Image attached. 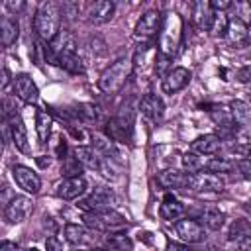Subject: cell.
<instances>
[{"label":"cell","mask_w":251,"mask_h":251,"mask_svg":"<svg viewBox=\"0 0 251 251\" xmlns=\"http://www.w3.org/2000/svg\"><path fill=\"white\" fill-rule=\"evenodd\" d=\"M25 251H37V249H25Z\"/></svg>","instance_id":"cell-52"},{"label":"cell","mask_w":251,"mask_h":251,"mask_svg":"<svg viewBox=\"0 0 251 251\" xmlns=\"http://www.w3.org/2000/svg\"><path fill=\"white\" fill-rule=\"evenodd\" d=\"M227 22H229V18L226 14L214 12V18H212V24H210V29L208 31L214 37H224L226 35V29H227Z\"/></svg>","instance_id":"cell-37"},{"label":"cell","mask_w":251,"mask_h":251,"mask_svg":"<svg viewBox=\"0 0 251 251\" xmlns=\"http://www.w3.org/2000/svg\"><path fill=\"white\" fill-rule=\"evenodd\" d=\"M82 251H108V249H82Z\"/></svg>","instance_id":"cell-51"},{"label":"cell","mask_w":251,"mask_h":251,"mask_svg":"<svg viewBox=\"0 0 251 251\" xmlns=\"http://www.w3.org/2000/svg\"><path fill=\"white\" fill-rule=\"evenodd\" d=\"M75 114L82 122H86V124H98V122H102V112L94 104H78L76 110H75Z\"/></svg>","instance_id":"cell-33"},{"label":"cell","mask_w":251,"mask_h":251,"mask_svg":"<svg viewBox=\"0 0 251 251\" xmlns=\"http://www.w3.org/2000/svg\"><path fill=\"white\" fill-rule=\"evenodd\" d=\"M226 37L233 43V45H245L249 39V27L241 18H229L227 22V29H226Z\"/></svg>","instance_id":"cell-22"},{"label":"cell","mask_w":251,"mask_h":251,"mask_svg":"<svg viewBox=\"0 0 251 251\" xmlns=\"http://www.w3.org/2000/svg\"><path fill=\"white\" fill-rule=\"evenodd\" d=\"M139 110H141V114H143L149 122L157 124V122L163 120L165 104H163V100H161L157 94H145V96L141 98V102H139Z\"/></svg>","instance_id":"cell-20"},{"label":"cell","mask_w":251,"mask_h":251,"mask_svg":"<svg viewBox=\"0 0 251 251\" xmlns=\"http://www.w3.org/2000/svg\"><path fill=\"white\" fill-rule=\"evenodd\" d=\"M2 116H4V120L8 124V129H10V135H12V141H14L16 149H20L22 153H29L27 131H25L24 120H22L18 108L14 106L12 98H4V102H2Z\"/></svg>","instance_id":"cell-4"},{"label":"cell","mask_w":251,"mask_h":251,"mask_svg":"<svg viewBox=\"0 0 251 251\" xmlns=\"http://www.w3.org/2000/svg\"><path fill=\"white\" fill-rule=\"evenodd\" d=\"M167 251H192L188 245H182V243H176V241H169L167 243Z\"/></svg>","instance_id":"cell-46"},{"label":"cell","mask_w":251,"mask_h":251,"mask_svg":"<svg viewBox=\"0 0 251 251\" xmlns=\"http://www.w3.org/2000/svg\"><path fill=\"white\" fill-rule=\"evenodd\" d=\"M20 35V24L14 16H0V43L10 47Z\"/></svg>","instance_id":"cell-24"},{"label":"cell","mask_w":251,"mask_h":251,"mask_svg":"<svg viewBox=\"0 0 251 251\" xmlns=\"http://www.w3.org/2000/svg\"><path fill=\"white\" fill-rule=\"evenodd\" d=\"M51 126H53V120L47 112L43 110H37L35 114V129H37V137L41 143H47L49 135H51Z\"/></svg>","instance_id":"cell-29"},{"label":"cell","mask_w":251,"mask_h":251,"mask_svg":"<svg viewBox=\"0 0 251 251\" xmlns=\"http://www.w3.org/2000/svg\"><path fill=\"white\" fill-rule=\"evenodd\" d=\"M55 67H61L73 75H80L84 73V65H82V59L76 55V53H69V55H61L57 59V65Z\"/></svg>","instance_id":"cell-31"},{"label":"cell","mask_w":251,"mask_h":251,"mask_svg":"<svg viewBox=\"0 0 251 251\" xmlns=\"http://www.w3.org/2000/svg\"><path fill=\"white\" fill-rule=\"evenodd\" d=\"M175 229H176V235L186 243H198L204 239V226L196 220H190V218L176 220Z\"/></svg>","instance_id":"cell-18"},{"label":"cell","mask_w":251,"mask_h":251,"mask_svg":"<svg viewBox=\"0 0 251 251\" xmlns=\"http://www.w3.org/2000/svg\"><path fill=\"white\" fill-rule=\"evenodd\" d=\"M0 251H18V245L10 239H2L0 241Z\"/></svg>","instance_id":"cell-47"},{"label":"cell","mask_w":251,"mask_h":251,"mask_svg":"<svg viewBox=\"0 0 251 251\" xmlns=\"http://www.w3.org/2000/svg\"><path fill=\"white\" fill-rule=\"evenodd\" d=\"M159 25H161V12L159 10H147L135 24L133 35L141 41L151 39L153 35L159 33Z\"/></svg>","instance_id":"cell-13"},{"label":"cell","mask_w":251,"mask_h":251,"mask_svg":"<svg viewBox=\"0 0 251 251\" xmlns=\"http://www.w3.org/2000/svg\"><path fill=\"white\" fill-rule=\"evenodd\" d=\"M8 82H10V73H8V69L2 67V69H0V90H2Z\"/></svg>","instance_id":"cell-48"},{"label":"cell","mask_w":251,"mask_h":251,"mask_svg":"<svg viewBox=\"0 0 251 251\" xmlns=\"http://www.w3.org/2000/svg\"><path fill=\"white\" fill-rule=\"evenodd\" d=\"M249 239V224L245 220H235L229 227V241H243Z\"/></svg>","instance_id":"cell-38"},{"label":"cell","mask_w":251,"mask_h":251,"mask_svg":"<svg viewBox=\"0 0 251 251\" xmlns=\"http://www.w3.org/2000/svg\"><path fill=\"white\" fill-rule=\"evenodd\" d=\"M180 43H182V18L175 10H167L161 16L157 53L171 59L178 53Z\"/></svg>","instance_id":"cell-1"},{"label":"cell","mask_w":251,"mask_h":251,"mask_svg":"<svg viewBox=\"0 0 251 251\" xmlns=\"http://www.w3.org/2000/svg\"><path fill=\"white\" fill-rule=\"evenodd\" d=\"M220 149H222V137L216 133H204L196 137L190 145V151L198 155H216Z\"/></svg>","instance_id":"cell-21"},{"label":"cell","mask_w":251,"mask_h":251,"mask_svg":"<svg viewBox=\"0 0 251 251\" xmlns=\"http://www.w3.org/2000/svg\"><path fill=\"white\" fill-rule=\"evenodd\" d=\"M212 18H214V12L208 6V2L198 0V2L192 4V22H194V25L198 29H210Z\"/></svg>","instance_id":"cell-27"},{"label":"cell","mask_w":251,"mask_h":251,"mask_svg":"<svg viewBox=\"0 0 251 251\" xmlns=\"http://www.w3.org/2000/svg\"><path fill=\"white\" fill-rule=\"evenodd\" d=\"M182 167L188 171V173H198V171H204L206 169V159L198 153H192V151H186L182 155Z\"/></svg>","instance_id":"cell-36"},{"label":"cell","mask_w":251,"mask_h":251,"mask_svg":"<svg viewBox=\"0 0 251 251\" xmlns=\"http://www.w3.org/2000/svg\"><path fill=\"white\" fill-rule=\"evenodd\" d=\"M59 10H61V18L75 20L80 12V6L76 2H63V4H59Z\"/></svg>","instance_id":"cell-40"},{"label":"cell","mask_w":251,"mask_h":251,"mask_svg":"<svg viewBox=\"0 0 251 251\" xmlns=\"http://www.w3.org/2000/svg\"><path fill=\"white\" fill-rule=\"evenodd\" d=\"M108 251H133V241L126 233H112L104 237Z\"/></svg>","instance_id":"cell-30"},{"label":"cell","mask_w":251,"mask_h":251,"mask_svg":"<svg viewBox=\"0 0 251 251\" xmlns=\"http://www.w3.org/2000/svg\"><path fill=\"white\" fill-rule=\"evenodd\" d=\"M90 139H92V147L98 151V153H102L106 159H116V157H120V153H118V147L114 145V141L112 139H108L106 135H100V133H92L90 135Z\"/></svg>","instance_id":"cell-28"},{"label":"cell","mask_w":251,"mask_h":251,"mask_svg":"<svg viewBox=\"0 0 251 251\" xmlns=\"http://www.w3.org/2000/svg\"><path fill=\"white\" fill-rule=\"evenodd\" d=\"M186 178H188V173H180L176 169H167V171H161L157 175L159 184L165 186V188H180V190H184L186 188Z\"/></svg>","instance_id":"cell-26"},{"label":"cell","mask_w":251,"mask_h":251,"mask_svg":"<svg viewBox=\"0 0 251 251\" xmlns=\"http://www.w3.org/2000/svg\"><path fill=\"white\" fill-rule=\"evenodd\" d=\"M159 214L167 222H176V220H180L184 216V204L180 200H176L173 194H167L163 198V202H161Z\"/></svg>","instance_id":"cell-23"},{"label":"cell","mask_w":251,"mask_h":251,"mask_svg":"<svg viewBox=\"0 0 251 251\" xmlns=\"http://www.w3.org/2000/svg\"><path fill=\"white\" fill-rule=\"evenodd\" d=\"M116 200V194L112 188L108 186H96L86 198H82L78 202V206L86 212H94V210H104V208H110Z\"/></svg>","instance_id":"cell-11"},{"label":"cell","mask_w":251,"mask_h":251,"mask_svg":"<svg viewBox=\"0 0 251 251\" xmlns=\"http://www.w3.org/2000/svg\"><path fill=\"white\" fill-rule=\"evenodd\" d=\"M12 176L16 180V184L27 192V194H37L39 188H41V178L35 171H31L29 167L25 165H14L12 167Z\"/></svg>","instance_id":"cell-14"},{"label":"cell","mask_w":251,"mask_h":251,"mask_svg":"<svg viewBox=\"0 0 251 251\" xmlns=\"http://www.w3.org/2000/svg\"><path fill=\"white\" fill-rule=\"evenodd\" d=\"M235 169H239V171H241V175H243L245 178H249L251 167H249V159H247V157H243L241 161H237V163H235Z\"/></svg>","instance_id":"cell-45"},{"label":"cell","mask_w":251,"mask_h":251,"mask_svg":"<svg viewBox=\"0 0 251 251\" xmlns=\"http://www.w3.org/2000/svg\"><path fill=\"white\" fill-rule=\"evenodd\" d=\"M82 220H84V226L94 231H112V229H120L126 226V218L112 208L84 212Z\"/></svg>","instance_id":"cell-5"},{"label":"cell","mask_w":251,"mask_h":251,"mask_svg":"<svg viewBox=\"0 0 251 251\" xmlns=\"http://www.w3.org/2000/svg\"><path fill=\"white\" fill-rule=\"evenodd\" d=\"M4 8L10 10L12 14H20V12L25 8V2H22V0H16V2H14V0H6V2H4Z\"/></svg>","instance_id":"cell-42"},{"label":"cell","mask_w":251,"mask_h":251,"mask_svg":"<svg viewBox=\"0 0 251 251\" xmlns=\"http://www.w3.org/2000/svg\"><path fill=\"white\" fill-rule=\"evenodd\" d=\"M31 212H33V202H31V198L25 196V194H14L12 200L8 202L6 210H4V216H6L8 222L20 224V222L27 220Z\"/></svg>","instance_id":"cell-10"},{"label":"cell","mask_w":251,"mask_h":251,"mask_svg":"<svg viewBox=\"0 0 251 251\" xmlns=\"http://www.w3.org/2000/svg\"><path fill=\"white\" fill-rule=\"evenodd\" d=\"M206 171L210 173H233L235 171V161L227 159V157H214L206 161Z\"/></svg>","instance_id":"cell-35"},{"label":"cell","mask_w":251,"mask_h":251,"mask_svg":"<svg viewBox=\"0 0 251 251\" xmlns=\"http://www.w3.org/2000/svg\"><path fill=\"white\" fill-rule=\"evenodd\" d=\"M200 220L208 229H214V231L224 226V214L214 206L212 208H204L202 214H200Z\"/></svg>","instance_id":"cell-32"},{"label":"cell","mask_w":251,"mask_h":251,"mask_svg":"<svg viewBox=\"0 0 251 251\" xmlns=\"http://www.w3.org/2000/svg\"><path fill=\"white\" fill-rule=\"evenodd\" d=\"M239 80H241V82H247V80H249V67H243V69L239 71Z\"/></svg>","instance_id":"cell-49"},{"label":"cell","mask_w":251,"mask_h":251,"mask_svg":"<svg viewBox=\"0 0 251 251\" xmlns=\"http://www.w3.org/2000/svg\"><path fill=\"white\" fill-rule=\"evenodd\" d=\"M33 29L45 43H49L57 35V31L61 29V10L57 2L47 0L37 6L33 16Z\"/></svg>","instance_id":"cell-2"},{"label":"cell","mask_w":251,"mask_h":251,"mask_svg":"<svg viewBox=\"0 0 251 251\" xmlns=\"http://www.w3.org/2000/svg\"><path fill=\"white\" fill-rule=\"evenodd\" d=\"M4 151V141H2V133H0V153Z\"/></svg>","instance_id":"cell-50"},{"label":"cell","mask_w":251,"mask_h":251,"mask_svg":"<svg viewBox=\"0 0 251 251\" xmlns=\"http://www.w3.org/2000/svg\"><path fill=\"white\" fill-rule=\"evenodd\" d=\"M14 94H16L20 100L27 102V104H33V102H37V98H39L37 84H35L33 78H31L29 75H25V73L16 75V78H14Z\"/></svg>","instance_id":"cell-17"},{"label":"cell","mask_w":251,"mask_h":251,"mask_svg":"<svg viewBox=\"0 0 251 251\" xmlns=\"http://www.w3.org/2000/svg\"><path fill=\"white\" fill-rule=\"evenodd\" d=\"M229 114H231V120H233V126L239 127V129H247L249 127V122H251V110H249V104L243 102V100H233L229 104Z\"/></svg>","instance_id":"cell-25"},{"label":"cell","mask_w":251,"mask_h":251,"mask_svg":"<svg viewBox=\"0 0 251 251\" xmlns=\"http://www.w3.org/2000/svg\"><path fill=\"white\" fill-rule=\"evenodd\" d=\"M208 6L212 8V12H222V10L231 8V0H212L208 2Z\"/></svg>","instance_id":"cell-44"},{"label":"cell","mask_w":251,"mask_h":251,"mask_svg":"<svg viewBox=\"0 0 251 251\" xmlns=\"http://www.w3.org/2000/svg\"><path fill=\"white\" fill-rule=\"evenodd\" d=\"M116 12V4L112 0H98V2H92L86 10V20L90 24H106L112 20Z\"/></svg>","instance_id":"cell-19"},{"label":"cell","mask_w":251,"mask_h":251,"mask_svg":"<svg viewBox=\"0 0 251 251\" xmlns=\"http://www.w3.org/2000/svg\"><path fill=\"white\" fill-rule=\"evenodd\" d=\"M210 116H212V120H214L220 127L229 129V131H231V129H235L233 120H231V114H229V108H226V106H212Z\"/></svg>","instance_id":"cell-34"},{"label":"cell","mask_w":251,"mask_h":251,"mask_svg":"<svg viewBox=\"0 0 251 251\" xmlns=\"http://www.w3.org/2000/svg\"><path fill=\"white\" fill-rule=\"evenodd\" d=\"M104 133L114 143H129L133 137V114L131 112H120L118 116L110 118L106 122Z\"/></svg>","instance_id":"cell-6"},{"label":"cell","mask_w":251,"mask_h":251,"mask_svg":"<svg viewBox=\"0 0 251 251\" xmlns=\"http://www.w3.org/2000/svg\"><path fill=\"white\" fill-rule=\"evenodd\" d=\"M190 78H192V73L186 67H175V69H169L165 73L161 88L167 94H175V92H180L182 88H186Z\"/></svg>","instance_id":"cell-12"},{"label":"cell","mask_w":251,"mask_h":251,"mask_svg":"<svg viewBox=\"0 0 251 251\" xmlns=\"http://www.w3.org/2000/svg\"><path fill=\"white\" fill-rule=\"evenodd\" d=\"M12 192H10V188L8 186H2L0 188V212H4L6 210V206H8V202L12 200Z\"/></svg>","instance_id":"cell-43"},{"label":"cell","mask_w":251,"mask_h":251,"mask_svg":"<svg viewBox=\"0 0 251 251\" xmlns=\"http://www.w3.org/2000/svg\"><path fill=\"white\" fill-rule=\"evenodd\" d=\"M45 251H67V249H65L63 241L57 235H49L45 239Z\"/></svg>","instance_id":"cell-41"},{"label":"cell","mask_w":251,"mask_h":251,"mask_svg":"<svg viewBox=\"0 0 251 251\" xmlns=\"http://www.w3.org/2000/svg\"><path fill=\"white\" fill-rule=\"evenodd\" d=\"M131 73H133L131 59L129 57H120L102 71V75L98 78V88L106 94H116L127 82Z\"/></svg>","instance_id":"cell-3"},{"label":"cell","mask_w":251,"mask_h":251,"mask_svg":"<svg viewBox=\"0 0 251 251\" xmlns=\"http://www.w3.org/2000/svg\"><path fill=\"white\" fill-rule=\"evenodd\" d=\"M86 186L84 176H69L57 184V196L63 200H76L86 192Z\"/></svg>","instance_id":"cell-16"},{"label":"cell","mask_w":251,"mask_h":251,"mask_svg":"<svg viewBox=\"0 0 251 251\" xmlns=\"http://www.w3.org/2000/svg\"><path fill=\"white\" fill-rule=\"evenodd\" d=\"M2 49H4V47H2V43H0V53H2Z\"/></svg>","instance_id":"cell-53"},{"label":"cell","mask_w":251,"mask_h":251,"mask_svg":"<svg viewBox=\"0 0 251 251\" xmlns=\"http://www.w3.org/2000/svg\"><path fill=\"white\" fill-rule=\"evenodd\" d=\"M82 171V165L76 161V157H65V163H63V175L69 178V176H82L80 175Z\"/></svg>","instance_id":"cell-39"},{"label":"cell","mask_w":251,"mask_h":251,"mask_svg":"<svg viewBox=\"0 0 251 251\" xmlns=\"http://www.w3.org/2000/svg\"><path fill=\"white\" fill-rule=\"evenodd\" d=\"M65 239L67 243L71 245H76V247H84V245H92L98 235L94 229L86 227V226H78V224H67L65 226Z\"/></svg>","instance_id":"cell-15"},{"label":"cell","mask_w":251,"mask_h":251,"mask_svg":"<svg viewBox=\"0 0 251 251\" xmlns=\"http://www.w3.org/2000/svg\"><path fill=\"white\" fill-rule=\"evenodd\" d=\"M73 155L76 157V161H78L80 165H84V167H88V169H92V171H98V173H102V175L108 176V178L114 176L110 159H106V157H104L102 153H98L94 147L78 145V147H75Z\"/></svg>","instance_id":"cell-8"},{"label":"cell","mask_w":251,"mask_h":251,"mask_svg":"<svg viewBox=\"0 0 251 251\" xmlns=\"http://www.w3.org/2000/svg\"><path fill=\"white\" fill-rule=\"evenodd\" d=\"M76 39L69 29H59L57 35L47 43V47L43 49L45 53V61L51 65H57V59L61 55H69V53H76Z\"/></svg>","instance_id":"cell-7"},{"label":"cell","mask_w":251,"mask_h":251,"mask_svg":"<svg viewBox=\"0 0 251 251\" xmlns=\"http://www.w3.org/2000/svg\"><path fill=\"white\" fill-rule=\"evenodd\" d=\"M184 190H190V192H222L224 190V180L220 178V175H214L210 171L188 173Z\"/></svg>","instance_id":"cell-9"}]
</instances>
